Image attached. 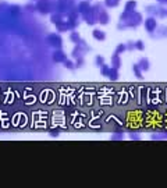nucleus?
Returning <instances> with one entry per match:
<instances>
[{
	"mask_svg": "<svg viewBox=\"0 0 167 188\" xmlns=\"http://www.w3.org/2000/svg\"><path fill=\"white\" fill-rule=\"evenodd\" d=\"M143 25H145V29L149 33H153L156 31V28H158V22H156L155 17H148L145 20V22H143Z\"/></svg>",
	"mask_w": 167,
	"mask_h": 188,
	"instance_id": "obj_1",
	"label": "nucleus"
},
{
	"mask_svg": "<svg viewBox=\"0 0 167 188\" xmlns=\"http://www.w3.org/2000/svg\"><path fill=\"white\" fill-rule=\"evenodd\" d=\"M47 42L50 43L52 46H55V48H60V46L63 45V39H61V38L59 36L57 33H55V35H50V36H47Z\"/></svg>",
	"mask_w": 167,
	"mask_h": 188,
	"instance_id": "obj_2",
	"label": "nucleus"
},
{
	"mask_svg": "<svg viewBox=\"0 0 167 188\" xmlns=\"http://www.w3.org/2000/svg\"><path fill=\"white\" fill-rule=\"evenodd\" d=\"M66 60H67V57H66L63 50H56V52L53 53V61H55V63H64Z\"/></svg>",
	"mask_w": 167,
	"mask_h": 188,
	"instance_id": "obj_3",
	"label": "nucleus"
},
{
	"mask_svg": "<svg viewBox=\"0 0 167 188\" xmlns=\"http://www.w3.org/2000/svg\"><path fill=\"white\" fill-rule=\"evenodd\" d=\"M138 66H139V68H141V71H148L149 68H150V63H149V60L146 57H142V59H139V61H138Z\"/></svg>",
	"mask_w": 167,
	"mask_h": 188,
	"instance_id": "obj_4",
	"label": "nucleus"
},
{
	"mask_svg": "<svg viewBox=\"0 0 167 188\" xmlns=\"http://www.w3.org/2000/svg\"><path fill=\"white\" fill-rule=\"evenodd\" d=\"M97 21H99L102 25L109 24V21H110L109 14H107L106 11H100V13H99V18H97Z\"/></svg>",
	"mask_w": 167,
	"mask_h": 188,
	"instance_id": "obj_5",
	"label": "nucleus"
},
{
	"mask_svg": "<svg viewBox=\"0 0 167 188\" xmlns=\"http://www.w3.org/2000/svg\"><path fill=\"white\" fill-rule=\"evenodd\" d=\"M92 36L97 40H104L106 39V33H104L103 31H100V29H95L93 32H92Z\"/></svg>",
	"mask_w": 167,
	"mask_h": 188,
	"instance_id": "obj_6",
	"label": "nucleus"
},
{
	"mask_svg": "<svg viewBox=\"0 0 167 188\" xmlns=\"http://www.w3.org/2000/svg\"><path fill=\"white\" fill-rule=\"evenodd\" d=\"M112 64H113L114 68H117V70H119V67H121V59H120L119 55H114L112 57Z\"/></svg>",
	"mask_w": 167,
	"mask_h": 188,
	"instance_id": "obj_7",
	"label": "nucleus"
},
{
	"mask_svg": "<svg viewBox=\"0 0 167 188\" xmlns=\"http://www.w3.org/2000/svg\"><path fill=\"white\" fill-rule=\"evenodd\" d=\"M109 78L112 79V81H117V79H119V70H117V68H114V67H112L110 74H109Z\"/></svg>",
	"mask_w": 167,
	"mask_h": 188,
	"instance_id": "obj_8",
	"label": "nucleus"
},
{
	"mask_svg": "<svg viewBox=\"0 0 167 188\" xmlns=\"http://www.w3.org/2000/svg\"><path fill=\"white\" fill-rule=\"evenodd\" d=\"M158 29V38H166L167 36V27L166 25H161L160 28H156Z\"/></svg>",
	"mask_w": 167,
	"mask_h": 188,
	"instance_id": "obj_9",
	"label": "nucleus"
},
{
	"mask_svg": "<svg viewBox=\"0 0 167 188\" xmlns=\"http://www.w3.org/2000/svg\"><path fill=\"white\" fill-rule=\"evenodd\" d=\"M135 7H137V2H134V0L127 2V4H125V11H135Z\"/></svg>",
	"mask_w": 167,
	"mask_h": 188,
	"instance_id": "obj_10",
	"label": "nucleus"
},
{
	"mask_svg": "<svg viewBox=\"0 0 167 188\" xmlns=\"http://www.w3.org/2000/svg\"><path fill=\"white\" fill-rule=\"evenodd\" d=\"M132 70H134V74H135V77L137 78H142V71H141V68H139V66L138 64H134L132 66Z\"/></svg>",
	"mask_w": 167,
	"mask_h": 188,
	"instance_id": "obj_11",
	"label": "nucleus"
},
{
	"mask_svg": "<svg viewBox=\"0 0 167 188\" xmlns=\"http://www.w3.org/2000/svg\"><path fill=\"white\" fill-rule=\"evenodd\" d=\"M110 70H112V68H110L109 66H106V64H103V66L100 67V74H102V75H104V77H109V74H110Z\"/></svg>",
	"mask_w": 167,
	"mask_h": 188,
	"instance_id": "obj_12",
	"label": "nucleus"
},
{
	"mask_svg": "<svg viewBox=\"0 0 167 188\" xmlns=\"http://www.w3.org/2000/svg\"><path fill=\"white\" fill-rule=\"evenodd\" d=\"M120 0H104V4H106V7H116L119 6Z\"/></svg>",
	"mask_w": 167,
	"mask_h": 188,
	"instance_id": "obj_13",
	"label": "nucleus"
},
{
	"mask_svg": "<svg viewBox=\"0 0 167 188\" xmlns=\"http://www.w3.org/2000/svg\"><path fill=\"white\" fill-rule=\"evenodd\" d=\"M70 39L73 40V42H75V43H81V42H82L81 38H79V35H78L77 32H73V33H71V35H70Z\"/></svg>",
	"mask_w": 167,
	"mask_h": 188,
	"instance_id": "obj_14",
	"label": "nucleus"
},
{
	"mask_svg": "<svg viewBox=\"0 0 167 188\" xmlns=\"http://www.w3.org/2000/svg\"><path fill=\"white\" fill-rule=\"evenodd\" d=\"M127 50V45H119L117 49H116V55H120V53L125 52Z\"/></svg>",
	"mask_w": 167,
	"mask_h": 188,
	"instance_id": "obj_15",
	"label": "nucleus"
},
{
	"mask_svg": "<svg viewBox=\"0 0 167 188\" xmlns=\"http://www.w3.org/2000/svg\"><path fill=\"white\" fill-rule=\"evenodd\" d=\"M135 43V49H138V50H143L145 49V45H143L142 40H137V42H134Z\"/></svg>",
	"mask_w": 167,
	"mask_h": 188,
	"instance_id": "obj_16",
	"label": "nucleus"
},
{
	"mask_svg": "<svg viewBox=\"0 0 167 188\" xmlns=\"http://www.w3.org/2000/svg\"><path fill=\"white\" fill-rule=\"evenodd\" d=\"M95 63H96V66L102 67V66H103V63H104V59L102 57V56H97L96 60H95Z\"/></svg>",
	"mask_w": 167,
	"mask_h": 188,
	"instance_id": "obj_17",
	"label": "nucleus"
},
{
	"mask_svg": "<svg viewBox=\"0 0 167 188\" xmlns=\"http://www.w3.org/2000/svg\"><path fill=\"white\" fill-rule=\"evenodd\" d=\"M64 64H66L68 68H73V67H74V63H73V61H70V60H66V61H64Z\"/></svg>",
	"mask_w": 167,
	"mask_h": 188,
	"instance_id": "obj_18",
	"label": "nucleus"
},
{
	"mask_svg": "<svg viewBox=\"0 0 167 188\" xmlns=\"http://www.w3.org/2000/svg\"><path fill=\"white\" fill-rule=\"evenodd\" d=\"M84 63H85V61H84V59H82V57H79L78 60H77V67H81Z\"/></svg>",
	"mask_w": 167,
	"mask_h": 188,
	"instance_id": "obj_19",
	"label": "nucleus"
},
{
	"mask_svg": "<svg viewBox=\"0 0 167 188\" xmlns=\"http://www.w3.org/2000/svg\"><path fill=\"white\" fill-rule=\"evenodd\" d=\"M112 138H113V140H121V138H123V135H113Z\"/></svg>",
	"mask_w": 167,
	"mask_h": 188,
	"instance_id": "obj_20",
	"label": "nucleus"
},
{
	"mask_svg": "<svg viewBox=\"0 0 167 188\" xmlns=\"http://www.w3.org/2000/svg\"><path fill=\"white\" fill-rule=\"evenodd\" d=\"M131 138H132V140H139V136H138V135H132Z\"/></svg>",
	"mask_w": 167,
	"mask_h": 188,
	"instance_id": "obj_21",
	"label": "nucleus"
}]
</instances>
